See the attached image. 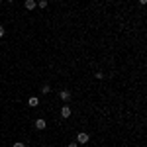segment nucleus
Segmentation results:
<instances>
[{
	"label": "nucleus",
	"mask_w": 147,
	"mask_h": 147,
	"mask_svg": "<svg viewBox=\"0 0 147 147\" xmlns=\"http://www.w3.org/2000/svg\"><path fill=\"white\" fill-rule=\"evenodd\" d=\"M8 2H14V0H8Z\"/></svg>",
	"instance_id": "nucleus-14"
},
{
	"label": "nucleus",
	"mask_w": 147,
	"mask_h": 147,
	"mask_svg": "<svg viewBox=\"0 0 147 147\" xmlns=\"http://www.w3.org/2000/svg\"><path fill=\"white\" fill-rule=\"evenodd\" d=\"M41 92H43V94H49V92H51V86H49V84H43V86H41Z\"/></svg>",
	"instance_id": "nucleus-6"
},
{
	"label": "nucleus",
	"mask_w": 147,
	"mask_h": 147,
	"mask_svg": "<svg viewBox=\"0 0 147 147\" xmlns=\"http://www.w3.org/2000/svg\"><path fill=\"white\" fill-rule=\"evenodd\" d=\"M71 114H73V110H71V106H63V108H61V116H63V118H69Z\"/></svg>",
	"instance_id": "nucleus-5"
},
{
	"label": "nucleus",
	"mask_w": 147,
	"mask_h": 147,
	"mask_svg": "<svg viewBox=\"0 0 147 147\" xmlns=\"http://www.w3.org/2000/svg\"><path fill=\"white\" fill-rule=\"evenodd\" d=\"M139 4H147V0H139Z\"/></svg>",
	"instance_id": "nucleus-13"
},
{
	"label": "nucleus",
	"mask_w": 147,
	"mask_h": 147,
	"mask_svg": "<svg viewBox=\"0 0 147 147\" xmlns=\"http://www.w3.org/2000/svg\"><path fill=\"white\" fill-rule=\"evenodd\" d=\"M28 104H30V106H37V104H39V100H37V98H35V96H32V98H30V102H28Z\"/></svg>",
	"instance_id": "nucleus-7"
},
{
	"label": "nucleus",
	"mask_w": 147,
	"mask_h": 147,
	"mask_svg": "<svg viewBox=\"0 0 147 147\" xmlns=\"http://www.w3.org/2000/svg\"><path fill=\"white\" fill-rule=\"evenodd\" d=\"M49 147H53V145H49Z\"/></svg>",
	"instance_id": "nucleus-16"
},
{
	"label": "nucleus",
	"mask_w": 147,
	"mask_h": 147,
	"mask_svg": "<svg viewBox=\"0 0 147 147\" xmlns=\"http://www.w3.org/2000/svg\"><path fill=\"white\" fill-rule=\"evenodd\" d=\"M4 34H6V32H4V28L0 26V37H4Z\"/></svg>",
	"instance_id": "nucleus-12"
},
{
	"label": "nucleus",
	"mask_w": 147,
	"mask_h": 147,
	"mask_svg": "<svg viewBox=\"0 0 147 147\" xmlns=\"http://www.w3.org/2000/svg\"><path fill=\"white\" fill-rule=\"evenodd\" d=\"M94 77H96L98 80H102V79H104V73H100V71H98V73H94Z\"/></svg>",
	"instance_id": "nucleus-9"
},
{
	"label": "nucleus",
	"mask_w": 147,
	"mask_h": 147,
	"mask_svg": "<svg viewBox=\"0 0 147 147\" xmlns=\"http://www.w3.org/2000/svg\"><path fill=\"white\" fill-rule=\"evenodd\" d=\"M24 6H26V10H35V6H37V2H35V0H26V2H24Z\"/></svg>",
	"instance_id": "nucleus-4"
},
{
	"label": "nucleus",
	"mask_w": 147,
	"mask_h": 147,
	"mask_svg": "<svg viewBox=\"0 0 147 147\" xmlns=\"http://www.w3.org/2000/svg\"><path fill=\"white\" fill-rule=\"evenodd\" d=\"M37 6L43 10V8H47V0H37Z\"/></svg>",
	"instance_id": "nucleus-8"
},
{
	"label": "nucleus",
	"mask_w": 147,
	"mask_h": 147,
	"mask_svg": "<svg viewBox=\"0 0 147 147\" xmlns=\"http://www.w3.org/2000/svg\"><path fill=\"white\" fill-rule=\"evenodd\" d=\"M67 147H79V143H77V141H71V143H69Z\"/></svg>",
	"instance_id": "nucleus-11"
},
{
	"label": "nucleus",
	"mask_w": 147,
	"mask_h": 147,
	"mask_svg": "<svg viewBox=\"0 0 147 147\" xmlns=\"http://www.w3.org/2000/svg\"><path fill=\"white\" fill-rule=\"evenodd\" d=\"M0 4H2V0H0Z\"/></svg>",
	"instance_id": "nucleus-15"
},
{
	"label": "nucleus",
	"mask_w": 147,
	"mask_h": 147,
	"mask_svg": "<svg viewBox=\"0 0 147 147\" xmlns=\"http://www.w3.org/2000/svg\"><path fill=\"white\" fill-rule=\"evenodd\" d=\"M71 96H73L71 90H61V92H59V98H61L63 102H69V100H71Z\"/></svg>",
	"instance_id": "nucleus-2"
},
{
	"label": "nucleus",
	"mask_w": 147,
	"mask_h": 147,
	"mask_svg": "<svg viewBox=\"0 0 147 147\" xmlns=\"http://www.w3.org/2000/svg\"><path fill=\"white\" fill-rule=\"evenodd\" d=\"M45 127H47V122L43 118H37L35 120V129H45Z\"/></svg>",
	"instance_id": "nucleus-3"
},
{
	"label": "nucleus",
	"mask_w": 147,
	"mask_h": 147,
	"mask_svg": "<svg viewBox=\"0 0 147 147\" xmlns=\"http://www.w3.org/2000/svg\"><path fill=\"white\" fill-rule=\"evenodd\" d=\"M88 139H90V137H88L86 131H80L79 136H77V143H88Z\"/></svg>",
	"instance_id": "nucleus-1"
},
{
	"label": "nucleus",
	"mask_w": 147,
	"mask_h": 147,
	"mask_svg": "<svg viewBox=\"0 0 147 147\" xmlns=\"http://www.w3.org/2000/svg\"><path fill=\"white\" fill-rule=\"evenodd\" d=\"M14 147H26V143H22V141H16V143H14Z\"/></svg>",
	"instance_id": "nucleus-10"
}]
</instances>
